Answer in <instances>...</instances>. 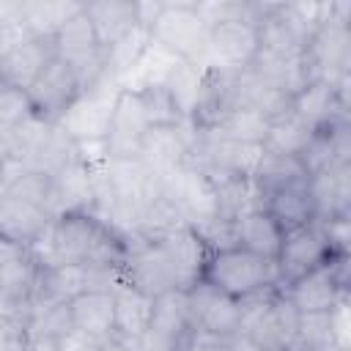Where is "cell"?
<instances>
[{
  "label": "cell",
  "instance_id": "cell-1",
  "mask_svg": "<svg viewBox=\"0 0 351 351\" xmlns=\"http://www.w3.org/2000/svg\"><path fill=\"white\" fill-rule=\"evenodd\" d=\"M41 241L44 255H38V263H80L101 271H121L132 252L129 236L93 211L58 214L36 244Z\"/></svg>",
  "mask_w": 351,
  "mask_h": 351
},
{
  "label": "cell",
  "instance_id": "cell-2",
  "mask_svg": "<svg viewBox=\"0 0 351 351\" xmlns=\"http://www.w3.org/2000/svg\"><path fill=\"white\" fill-rule=\"evenodd\" d=\"M200 280L241 302L261 291L277 288V269L274 261L247 252L239 244H225L208 252Z\"/></svg>",
  "mask_w": 351,
  "mask_h": 351
},
{
  "label": "cell",
  "instance_id": "cell-3",
  "mask_svg": "<svg viewBox=\"0 0 351 351\" xmlns=\"http://www.w3.org/2000/svg\"><path fill=\"white\" fill-rule=\"evenodd\" d=\"M208 25L195 3H162L148 25L151 41L176 60L203 66L208 49Z\"/></svg>",
  "mask_w": 351,
  "mask_h": 351
},
{
  "label": "cell",
  "instance_id": "cell-4",
  "mask_svg": "<svg viewBox=\"0 0 351 351\" xmlns=\"http://www.w3.org/2000/svg\"><path fill=\"white\" fill-rule=\"evenodd\" d=\"M280 291L299 313H332L348 299V252H335L326 263L304 271Z\"/></svg>",
  "mask_w": 351,
  "mask_h": 351
},
{
  "label": "cell",
  "instance_id": "cell-5",
  "mask_svg": "<svg viewBox=\"0 0 351 351\" xmlns=\"http://www.w3.org/2000/svg\"><path fill=\"white\" fill-rule=\"evenodd\" d=\"M80 96H82V82L77 71L60 58H52L44 66V71L36 77V82L27 88L33 118L52 126L60 123V118L77 104Z\"/></svg>",
  "mask_w": 351,
  "mask_h": 351
},
{
  "label": "cell",
  "instance_id": "cell-6",
  "mask_svg": "<svg viewBox=\"0 0 351 351\" xmlns=\"http://www.w3.org/2000/svg\"><path fill=\"white\" fill-rule=\"evenodd\" d=\"M186 302H189V318H192L195 335L214 337V340L239 337V324H241L239 299L197 280L192 288H186Z\"/></svg>",
  "mask_w": 351,
  "mask_h": 351
},
{
  "label": "cell",
  "instance_id": "cell-7",
  "mask_svg": "<svg viewBox=\"0 0 351 351\" xmlns=\"http://www.w3.org/2000/svg\"><path fill=\"white\" fill-rule=\"evenodd\" d=\"M335 255L329 239H326V230L321 222H307L302 228H293V230H285L282 236V247L277 252V261H274V269H277V288L288 285L291 280L302 277L304 271L326 263L329 258Z\"/></svg>",
  "mask_w": 351,
  "mask_h": 351
},
{
  "label": "cell",
  "instance_id": "cell-8",
  "mask_svg": "<svg viewBox=\"0 0 351 351\" xmlns=\"http://www.w3.org/2000/svg\"><path fill=\"white\" fill-rule=\"evenodd\" d=\"M148 129H151V118H148V110L140 99V90L118 85L110 126H107V137H104L107 154L112 159H137L143 134Z\"/></svg>",
  "mask_w": 351,
  "mask_h": 351
},
{
  "label": "cell",
  "instance_id": "cell-9",
  "mask_svg": "<svg viewBox=\"0 0 351 351\" xmlns=\"http://www.w3.org/2000/svg\"><path fill=\"white\" fill-rule=\"evenodd\" d=\"M261 49L258 27L247 19L219 22L208 30V49L203 58V69H222V71H244L252 66Z\"/></svg>",
  "mask_w": 351,
  "mask_h": 351
},
{
  "label": "cell",
  "instance_id": "cell-10",
  "mask_svg": "<svg viewBox=\"0 0 351 351\" xmlns=\"http://www.w3.org/2000/svg\"><path fill=\"white\" fill-rule=\"evenodd\" d=\"M195 137H197V129L189 121L173 123V126H151L143 134L137 159L145 167H151L156 176H165L181 165H189Z\"/></svg>",
  "mask_w": 351,
  "mask_h": 351
},
{
  "label": "cell",
  "instance_id": "cell-11",
  "mask_svg": "<svg viewBox=\"0 0 351 351\" xmlns=\"http://www.w3.org/2000/svg\"><path fill=\"white\" fill-rule=\"evenodd\" d=\"M173 271V280H176V288L186 291L192 288L200 274H203V266H206V258L211 252V244L189 225H181L159 239H154Z\"/></svg>",
  "mask_w": 351,
  "mask_h": 351
},
{
  "label": "cell",
  "instance_id": "cell-12",
  "mask_svg": "<svg viewBox=\"0 0 351 351\" xmlns=\"http://www.w3.org/2000/svg\"><path fill=\"white\" fill-rule=\"evenodd\" d=\"M118 90V88H115ZM115 90H104V85L99 82L93 90L82 93L77 99V104L60 118V129L74 140V143H104L107 137V126H110V115H112V101H115Z\"/></svg>",
  "mask_w": 351,
  "mask_h": 351
},
{
  "label": "cell",
  "instance_id": "cell-13",
  "mask_svg": "<svg viewBox=\"0 0 351 351\" xmlns=\"http://www.w3.org/2000/svg\"><path fill=\"white\" fill-rule=\"evenodd\" d=\"M236 82H239V71L203 69L189 123L200 132L214 129L236 107Z\"/></svg>",
  "mask_w": 351,
  "mask_h": 351
},
{
  "label": "cell",
  "instance_id": "cell-14",
  "mask_svg": "<svg viewBox=\"0 0 351 351\" xmlns=\"http://www.w3.org/2000/svg\"><path fill=\"white\" fill-rule=\"evenodd\" d=\"M313 217L318 222L346 219L351 211V162H337L307 178Z\"/></svg>",
  "mask_w": 351,
  "mask_h": 351
},
{
  "label": "cell",
  "instance_id": "cell-15",
  "mask_svg": "<svg viewBox=\"0 0 351 351\" xmlns=\"http://www.w3.org/2000/svg\"><path fill=\"white\" fill-rule=\"evenodd\" d=\"M41 263L33 252H25L0 266V315L5 318H25L36 299Z\"/></svg>",
  "mask_w": 351,
  "mask_h": 351
},
{
  "label": "cell",
  "instance_id": "cell-16",
  "mask_svg": "<svg viewBox=\"0 0 351 351\" xmlns=\"http://www.w3.org/2000/svg\"><path fill=\"white\" fill-rule=\"evenodd\" d=\"M52 58H55L52 38L25 36L0 58V85L27 93V88L36 82V77L44 71V66Z\"/></svg>",
  "mask_w": 351,
  "mask_h": 351
},
{
  "label": "cell",
  "instance_id": "cell-17",
  "mask_svg": "<svg viewBox=\"0 0 351 351\" xmlns=\"http://www.w3.org/2000/svg\"><path fill=\"white\" fill-rule=\"evenodd\" d=\"M121 277L134 288L145 291L148 296H159L176 288L173 271L154 239H140L137 244H132V252L121 269Z\"/></svg>",
  "mask_w": 351,
  "mask_h": 351
},
{
  "label": "cell",
  "instance_id": "cell-18",
  "mask_svg": "<svg viewBox=\"0 0 351 351\" xmlns=\"http://www.w3.org/2000/svg\"><path fill=\"white\" fill-rule=\"evenodd\" d=\"M69 310H71V326L74 332L96 340V343H107L112 340V326H115V299L110 288H93V291H82L74 299H69Z\"/></svg>",
  "mask_w": 351,
  "mask_h": 351
},
{
  "label": "cell",
  "instance_id": "cell-19",
  "mask_svg": "<svg viewBox=\"0 0 351 351\" xmlns=\"http://www.w3.org/2000/svg\"><path fill=\"white\" fill-rule=\"evenodd\" d=\"M82 8H85V14H88V19L93 25V33H96L101 49L115 47L134 27H140L137 3H129V0H96V3H85Z\"/></svg>",
  "mask_w": 351,
  "mask_h": 351
},
{
  "label": "cell",
  "instance_id": "cell-20",
  "mask_svg": "<svg viewBox=\"0 0 351 351\" xmlns=\"http://www.w3.org/2000/svg\"><path fill=\"white\" fill-rule=\"evenodd\" d=\"M285 230L266 208L244 211L233 222V244H239L247 252H255L266 261H277V252L282 247Z\"/></svg>",
  "mask_w": 351,
  "mask_h": 351
},
{
  "label": "cell",
  "instance_id": "cell-21",
  "mask_svg": "<svg viewBox=\"0 0 351 351\" xmlns=\"http://www.w3.org/2000/svg\"><path fill=\"white\" fill-rule=\"evenodd\" d=\"M115 299V326H112V340H134L151 326L154 315V296L145 291L134 288L132 282L121 280L112 288Z\"/></svg>",
  "mask_w": 351,
  "mask_h": 351
},
{
  "label": "cell",
  "instance_id": "cell-22",
  "mask_svg": "<svg viewBox=\"0 0 351 351\" xmlns=\"http://www.w3.org/2000/svg\"><path fill=\"white\" fill-rule=\"evenodd\" d=\"M151 329H156L159 335L170 337V340L178 343V346H189V343L195 340V329H192V318H189L186 291L173 288V291H165V293L154 296Z\"/></svg>",
  "mask_w": 351,
  "mask_h": 351
},
{
  "label": "cell",
  "instance_id": "cell-23",
  "mask_svg": "<svg viewBox=\"0 0 351 351\" xmlns=\"http://www.w3.org/2000/svg\"><path fill=\"white\" fill-rule=\"evenodd\" d=\"M52 219L55 217L47 208L0 197V230H5L8 236H14L16 241H22L27 247H33L49 230Z\"/></svg>",
  "mask_w": 351,
  "mask_h": 351
},
{
  "label": "cell",
  "instance_id": "cell-24",
  "mask_svg": "<svg viewBox=\"0 0 351 351\" xmlns=\"http://www.w3.org/2000/svg\"><path fill=\"white\" fill-rule=\"evenodd\" d=\"M307 170L304 165L299 162V156H285V154H266L261 156L255 173H252V186L261 197V206L263 200L271 195V192H280L285 186H293V184H302L307 181Z\"/></svg>",
  "mask_w": 351,
  "mask_h": 351
},
{
  "label": "cell",
  "instance_id": "cell-25",
  "mask_svg": "<svg viewBox=\"0 0 351 351\" xmlns=\"http://www.w3.org/2000/svg\"><path fill=\"white\" fill-rule=\"evenodd\" d=\"M77 11H82V3L74 0H36V3H19V25L27 36L52 38Z\"/></svg>",
  "mask_w": 351,
  "mask_h": 351
},
{
  "label": "cell",
  "instance_id": "cell-26",
  "mask_svg": "<svg viewBox=\"0 0 351 351\" xmlns=\"http://www.w3.org/2000/svg\"><path fill=\"white\" fill-rule=\"evenodd\" d=\"M74 332L66 299H33L27 313V337L63 343Z\"/></svg>",
  "mask_w": 351,
  "mask_h": 351
},
{
  "label": "cell",
  "instance_id": "cell-27",
  "mask_svg": "<svg viewBox=\"0 0 351 351\" xmlns=\"http://www.w3.org/2000/svg\"><path fill=\"white\" fill-rule=\"evenodd\" d=\"M263 208L280 222L282 230H293L302 228L307 222H313V203H310V192H307V181L285 186L280 192H271L263 200Z\"/></svg>",
  "mask_w": 351,
  "mask_h": 351
},
{
  "label": "cell",
  "instance_id": "cell-28",
  "mask_svg": "<svg viewBox=\"0 0 351 351\" xmlns=\"http://www.w3.org/2000/svg\"><path fill=\"white\" fill-rule=\"evenodd\" d=\"M269 126H271V121L263 112H258L255 107H233L208 132L222 140H233V143H244V145H263Z\"/></svg>",
  "mask_w": 351,
  "mask_h": 351
},
{
  "label": "cell",
  "instance_id": "cell-29",
  "mask_svg": "<svg viewBox=\"0 0 351 351\" xmlns=\"http://www.w3.org/2000/svg\"><path fill=\"white\" fill-rule=\"evenodd\" d=\"M200 71H203V66H192V63L176 60L167 69V74L162 77V85H165L167 96L173 99V104H176V110L181 112L184 121L192 118L195 99H197V85H200Z\"/></svg>",
  "mask_w": 351,
  "mask_h": 351
},
{
  "label": "cell",
  "instance_id": "cell-30",
  "mask_svg": "<svg viewBox=\"0 0 351 351\" xmlns=\"http://www.w3.org/2000/svg\"><path fill=\"white\" fill-rule=\"evenodd\" d=\"M0 197L8 200H19V203H30L38 208H47L52 214V176L36 167H27L22 176H16L3 192ZM55 217V214H52Z\"/></svg>",
  "mask_w": 351,
  "mask_h": 351
},
{
  "label": "cell",
  "instance_id": "cell-31",
  "mask_svg": "<svg viewBox=\"0 0 351 351\" xmlns=\"http://www.w3.org/2000/svg\"><path fill=\"white\" fill-rule=\"evenodd\" d=\"M313 129L304 126L293 112L271 121L269 126V134H266V143H263V151L266 154H285V156H299L302 148L307 145Z\"/></svg>",
  "mask_w": 351,
  "mask_h": 351
},
{
  "label": "cell",
  "instance_id": "cell-32",
  "mask_svg": "<svg viewBox=\"0 0 351 351\" xmlns=\"http://www.w3.org/2000/svg\"><path fill=\"white\" fill-rule=\"evenodd\" d=\"M293 343L307 348V351H329V348H335L332 313H302Z\"/></svg>",
  "mask_w": 351,
  "mask_h": 351
},
{
  "label": "cell",
  "instance_id": "cell-33",
  "mask_svg": "<svg viewBox=\"0 0 351 351\" xmlns=\"http://www.w3.org/2000/svg\"><path fill=\"white\" fill-rule=\"evenodd\" d=\"M33 118L30 112V101L25 90H11V88H0V132H14L22 123H27Z\"/></svg>",
  "mask_w": 351,
  "mask_h": 351
},
{
  "label": "cell",
  "instance_id": "cell-34",
  "mask_svg": "<svg viewBox=\"0 0 351 351\" xmlns=\"http://www.w3.org/2000/svg\"><path fill=\"white\" fill-rule=\"evenodd\" d=\"M126 351H186L189 346H178V343H173L170 337H165V335H159L156 329H145L140 337H134V340H118Z\"/></svg>",
  "mask_w": 351,
  "mask_h": 351
},
{
  "label": "cell",
  "instance_id": "cell-35",
  "mask_svg": "<svg viewBox=\"0 0 351 351\" xmlns=\"http://www.w3.org/2000/svg\"><path fill=\"white\" fill-rule=\"evenodd\" d=\"M0 351H27V321L0 315Z\"/></svg>",
  "mask_w": 351,
  "mask_h": 351
},
{
  "label": "cell",
  "instance_id": "cell-36",
  "mask_svg": "<svg viewBox=\"0 0 351 351\" xmlns=\"http://www.w3.org/2000/svg\"><path fill=\"white\" fill-rule=\"evenodd\" d=\"M25 36H27V33H25V27L19 25V19L11 16V14H5L3 5H0V58H3L16 41H22Z\"/></svg>",
  "mask_w": 351,
  "mask_h": 351
},
{
  "label": "cell",
  "instance_id": "cell-37",
  "mask_svg": "<svg viewBox=\"0 0 351 351\" xmlns=\"http://www.w3.org/2000/svg\"><path fill=\"white\" fill-rule=\"evenodd\" d=\"M25 252H30L27 244H22L14 236H8L5 230H0V266L8 263V261H14V258H19V255H25Z\"/></svg>",
  "mask_w": 351,
  "mask_h": 351
},
{
  "label": "cell",
  "instance_id": "cell-38",
  "mask_svg": "<svg viewBox=\"0 0 351 351\" xmlns=\"http://www.w3.org/2000/svg\"><path fill=\"white\" fill-rule=\"evenodd\" d=\"M99 351H126V348H123L118 340H107V343L99 346Z\"/></svg>",
  "mask_w": 351,
  "mask_h": 351
},
{
  "label": "cell",
  "instance_id": "cell-39",
  "mask_svg": "<svg viewBox=\"0 0 351 351\" xmlns=\"http://www.w3.org/2000/svg\"><path fill=\"white\" fill-rule=\"evenodd\" d=\"M285 351H307V348H302V346H296V343H293V346H288Z\"/></svg>",
  "mask_w": 351,
  "mask_h": 351
},
{
  "label": "cell",
  "instance_id": "cell-40",
  "mask_svg": "<svg viewBox=\"0 0 351 351\" xmlns=\"http://www.w3.org/2000/svg\"><path fill=\"white\" fill-rule=\"evenodd\" d=\"M329 351H340V348H329Z\"/></svg>",
  "mask_w": 351,
  "mask_h": 351
},
{
  "label": "cell",
  "instance_id": "cell-41",
  "mask_svg": "<svg viewBox=\"0 0 351 351\" xmlns=\"http://www.w3.org/2000/svg\"><path fill=\"white\" fill-rule=\"evenodd\" d=\"M0 88H3V85H0Z\"/></svg>",
  "mask_w": 351,
  "mask_h": 351
}]
</instances>
